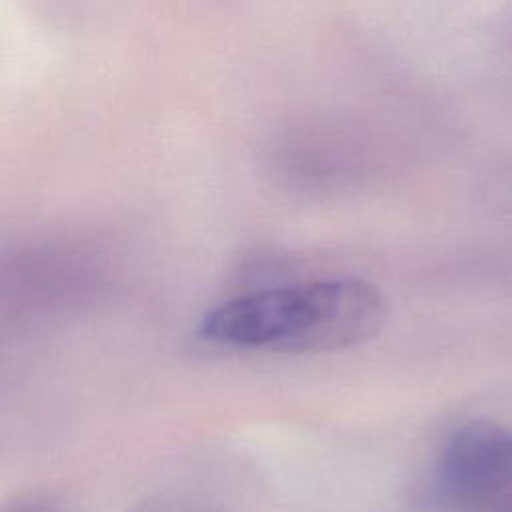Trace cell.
<instances>
[{"mask_svg":"<svg viewBox=\"0 0 512 512\" xmlns=\"http://www.w3.org/2000/svg\"><path fill=\"white\" fill-rule=\"evenodd\" d=\"M10 512H54L46 502L40 500H30L24 504H16Z\"/></svg>","mask_w":512,"mask_h":512,"instance_id":"3","label":"cell"},{"mask_svg":"<svg viewBox=\"0 0 512 512\" xmlns=\"http://www.w3.org/2000/svg\"><path fill=\"white\" fill-rule=\"evenodd\" d=\"M436 494L450 512H512V432L468 422L444 444Z\"/></svg>","mask_w":512,"mask_h":512,"instance_id":"2","label":"cell"},{"mask_svg":"<svg viewBox=\"0 0 512 512\" xmlns=\"http://www.w3.org/2000/svg\"><path fill=\"white\" fill-rule=\"evenodd\" d=\"M386 312V300L372 282L328 276L220 302L204 314L198 334L226 348L318 354L374 338Z\"/></svg>","mask_w":512,"mask_h":512,"instance_id":"1","label":"cell"}]
</instances>
